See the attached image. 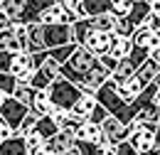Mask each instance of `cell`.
I'll return each instance as SVG.
<instances>
[{"label":"cell","instance_id":"12","mask_svg":"<svg viewBox=\"0 0 160 155\" xmlns=\"http://www.w3.org/2000/svg\"><path fill=\"white\" fill-rule=\"evenodd\" d=\"M74 143H77V136L72 131H57L49 140H44V148L49 155H62L69 148H74Z\"/></svg>","mask_w":160,"mask_h":155},{"label":"cell","instance_id":"25","mask_svg":"<svg viewBox=\"0 0 160 155\" xmlns=\"http://www.w3.org/2000/svg\"><path fill=\"white\" fill-rule=\"evenodd\" d=\"M12 96L18 98V101H22V103H32L35 101V96H37V89L32 86V84H20L18 81V86H15V91H12Z\"/></svg>","mask_w":160,"mask_h":155},{"label":"cell","instance_id":"38","mask_svg":"<svg viewBox=\"0 0 160 155\" xmlns=\"http://www.w3.org/2000/svg\"><path fill=\"white\" fill-rule=\"evenodd\" d=\"M27 155H49V153H47V148H44V145H37V148H30Z\"/></svg>","mask_w":160,"mask_h":155},{"label":"cell","instance_id":"9","mask_svg":"<svg viewBox=\"0 0 160 155\" xmlns=\"http://www.w3.org/2000/svg\"><path fill=\"white\" fill-rule=\"evenodd\" d=\"M111 42H113V32H103V30H91L84 42H81V47H86L89 52H94L96 57H103V54H108V49H111Z\"/></svg>","mask_w":160,"mask_h":155},{"label":"cell","instance_id":"8","mask_svg":"<svg viewBox=\"0 0 160 155\" xmlns=\"http://www.w3.org/2000/svg\"><path fill=\"white\" fill-rule=\"evenodd\" d=\"M108 79H111V69H108V67L101 62V57H99V64H96L86 77L81 79L79 86H81V91H86V94H96V91H99Z\"/></svg>","mask_w":160,"mask_h":155},{"label":"cell","instance_id":"14","mask_svg":"<svg viewBox=\"0 0 160 155\" xmlns=\"http://www.w3.org/2000/svg\"><path fill=\"white\" fill-rule=\"evenodd\" d=\"M74 136H77V140H86V143H101V138H103V133H101V123L91 121V118H84V121L79 123V128L74 131Z\"/></svg>","mask_w":160,"mask_h":155},{"label":"cell","instance_id":"13","mask_svg":"<svg viewBox=\"0 0 160 155\" xmlns=\"http://www.w3.org/2000/svg\"><path fill=\"white\" fill-rule=\"evenodd\" d=\"M113 89H116V94H118L123 101H136V98L143 94V84H140V79L133 74V77L123 79V81H113Z\"/></svg>","mask_w":160,"mask_h":155},{"label":"cell","instance_id":"27","mask_svg":"<svg viewBox=\"0 0 160 155\" xmlns=\"http://www.w3.org/2000/svg\"><path fill=\"white\" fill-rule=\"evenodd\" d=\"M133 32H136V25L131 22V18H118L116 20L113 35H118V37H133Z\"/></svg>","mask_w":160,"mask_h":155},{"label":"cell","instance_id":"41","mask_svg":"<svg viewBox=\"0 0 160 155\" xmlns=\"http://www.w3.org/2000/svg\"><path fill=\"white\" fill-rule=\"evenodd\" d=\"M155 145H158V148H160V126H158V128H155Z\"/></svg>","mask_w":160,"mask_h":155},{"label":"cell","instance_id":"7","mask_svg":"<svg viewBox=\"0 0 160 155\" xmlns=\"http://www.w3.org/2000/svg\"><path fill=\"white\" fill-rule=\"evenodd\" d=\"M27 113H30V106H27V103H22V101H18L15 96H8L5 101H2V106H0V116L5 118L15 131L20 128V123L25 121Z\"/></svg>","mask_w":160,"mask_h":155},{"label":"cell","instance_id":"45","mask_svg":"<svg viewBox=\"0 0 160 155\" xmlns=\"http://www.w3.org/2000/svg\"><path fill=\"white\" fill-rule=\"evenodd\" d=\"M150 54H153V57H155V59L160 62V49H155V52H150Z\"/></svg>","mask_w":160,"mask_h":155},{"label":"cell","instance_id":"32","mask_svg":"<svg viewBox=\"0 0 160 155\" xmlns=\"http://www.w3.org/2000/svg\"><path fill=\"white\" fill-rule=\"evenodd\" d=\"M10 136H15V128L0 116V140H5V138H10Z\"/></svg>","mask_w":160,"mask_h":155},{"label":"cell","instance_id":"24","mask_svg":"<svg viewBox=\"0 0 160 155\" xmlns=\"http://www.w3.org/2000/svg\"><path fill=\"white\" fill-rule=\"evenodd\" d=\"M91 20V25H94V30H103V32H113V27H116V15L108 10V12H101L96 18H89Z\"/></svg>","mask_w":160,"mask_h":155},{"label":"cell","instance_id":"10","mask_svg":"<svg viewBox=\"0 0 160 155\" xmlns=\"http://www.w3.org/2000/svg\"><path fill=\"white\" fill-rule=\"evenodd\" d=\"M128 143H131V145H133V150L140 153V155L150 153V150L155 148V131L133 126V131H131V136H128Z\"/></svg>","mask_w":160,"mask_h":155},{"label":"cell","instance_id":"30","mask_svg":"<svg viewBox=\"0 0 160 155\" xmlns=\"http://www.w3.org/2000/svg\"><path fill=\"white\" fill-rule=\"evenodd\" d=\"M37 113H32V111H30V113H27V116H25V121H22L20 123V128H18V131H15V133H18V136H27V133H30V131H32V128H35V123H37Z\"/></svg>","mask_w":160,"mask_h":155},{"label":"cell","instance_id":"3","mask_svg":"<svg viewBox=\"0 0 160 155\" xmlns=\"http://www.w3.org/2000/svg\"><path fill=\"white\" fill-rule=\"evenodd\" d=\"M47 94H49V101H52L54 108L72 111L74 103H77V98L81 96V86L74 84V81H69V79H64V77H57L52 84H49Z\"/></svg>","mask_w":160,"mask_h":155},{"label":"cell","instance_id":"36","mask_svg":"<svg viewBox=\"0 0 160 155\" xmlns=\"http://www.w3.org/2000/svg\"><path fill=\"white\" fill-rule=\"evenodd\" d=\"M8 27H12V20L5 15V10L0 8V30H8Z\"/></svg>","mask_w":160,"mask_h":155},{"label":"cell","instance_id":"21","mask_svg":"<svg viewBox=\"0 0 160 155\" xmlns=\"http://www.w3.org/2000/svg\"><path fill=\"white\" fill-rule=\"evenodd\" d=\"M30 111H32V113H37V116H52L54 106H52V101H49L47 89H40V91H37L35 101L30 103Z\"/></svg>","mask_w":160,"mask_h":155},{"label":"cell","instance_id":"20","mask_svg":"<svg viewBox=\"0 0 160 155\" xmlns=\"http://www.w3.org/2000/svg\"><path fill=\"white\" fill-rule=\"evenodd\" d=\"M0 49L12 52V54L22 52V42H20V37H18V32H15V27L0 30Z\"/></svg>","mask_w":160,"mask_h":155},{"label":"cell","instance_id":"6","mask_svg":"<svg viewBox=\"0 0 160 155\" xmlns=\"http://www.w3.org/2000/svg\"><path fill=\"white\" fill-rule=\"evenodd\" d=\"M37 69V59L32 52H18L12 54V64H10V74L18 79L20 84H30V79Z\"/></svg>","mask_w":160,"mask_h":155},{"label":"cell","instance_id":"43","mask_svg":"<svg viewBox=\"0 0 160 155\" xmlns=\"http://www.w3.org/2000/svg\"><path fill=\"white\" fill-rule=\"evenodd\" d=\"M5 98H8V94H5L2 89H0V106H2V101H5Z\"/></svg>","mask_w":160,"mask_h":155},{"label":"cell","instance_id":"5","mask_svg":"<svg viewBox=\"0 0 160 155\" xmlns=\"http://www.w3.org/2000/svg\"><path fill=\"white\" fill-rule=\"evenodd\" d=\"M59 69H62V64H59V62H54V59L44 52V62L35 69V74H32V79H30V84H32L37 91H40V89H49V84L59 77Z\"/></svg>","mask_w":160,"mask_h":155},{"label":"cell","instance_id":"28","mask_svg":"<svg viewBox=\"0 0 160 155\" xmlns=\"http://www.w3.org/2000/svg\"><path fill=\"white\" fill-rule=\"evenodd\" d=\"M133 10V0H111V12L116 18H126Z\"/></svg>","mask_w":160,"mask_h":155},{"label":"cell","instance_id":"23","mask_svg":"<svg viewBox=\"0 0 160 155\" xmlns=\"http://www.w3.org/2000/svg\"><path fill=\"white\" fill-rule=\"evenodd\" d=\"M32 131H35V133H40L44 140H49V138H52L57 131H59V126H57V121H54L52 116H40ZM32 131H30V133H32Z\"/></svg>","mask_w":160,"mask_h":155},{"label":"cell","instance_id":"44","mask_svg":"<svg viewBox=\"0 0 160 155\" xmlns=\"http://www.w3.org/2000/svg\"><path fill=\"white\" fill-rule=\"evenodd\" d=\"M155 103L160 106V86H158V91H155Z\"/></svg>","mask_w":160,"mask_h":155},{"label":"cell","instance_id":"26","mask_svg":"<svg viewBox=\"0 0 160 155\" xmlns=\"http://www.w3.org/2000/svg\"><path fill=\"white\" fill-rule=\"evenodd\" d=\"M150 15V5L148 2H133V10L126 15V18H131V22L136 25V27H140L143 25V20Z\"/></svg>","mask_w":160,"mask_h":155},{"label":"cell","instance_id":"29","mask_svg":"<svg viewBox=\"0 0 160 155\" xmlns=\"http://www.w3.org/2000/svg\"><path fill=\"white\" fill-rule=\"evenodd\" d=\"M15 86H18V79L12 77L10 72H0V89H2V91H5L8 96H12Z\"/></svg>","mask_w":160,"mask_h":155},{"label":"cell","instance_id":"16","mask_svg":"<svg viewBox=\"0 0 160 155\" xmlns=\"http://www.w3.org/2000/svg\"><path fill=\"white\" fill-rule=\"evenodd\" d=\"M158 74H160V62H158L155 57H153V54H150V57L145 59V62L140 64L138 69H136V77L140 79V84H143V86H148V84H153Z\"/></svg>","mask_w":160,"mask_h":155},{"label":"cell","instance_id":"37","mask_svg":"<svg viewBox=\"0 0 160 155\" xmlns=\"http://www.w3.org/2000/svg\"><path fill=\"white\" fill-rule=\"evenodd\" d=\"M96 155H116V145H106V148H99Z\"/></svg>","mask_w":160,"mask_h":155},{"label":"cell","instance_id":"22","mask_svg":"<svg viewBox=\"0 0 160 155\" xmlns=\"http://www.w3.org/2000/svg\"><path fill=\"white\" fill-rule=\"evenodd\" d=\"M136 62L131 57H123L116 62V67H113V72H111V81H123V79H128V77H133L136 74Z\"/></svg>","mask_w":160,"mask_h":155},{"label":"cell","instance_id":"42","mask_svg":"<svg viewBox=\"0 0 160 155\" xmlns=\"http://www.w3.org/2000/svg\"><path fill=\"white\" fill-rule=\"evenodd\" d=\"M145 155H160V148H158V145H155V148H153L150 153H145Z\"/></svg>","mask_w":160,"mask_h":155},{"label":"cell","instance_id":"1","mask_svg":"<svg viewBox=\"0 0 160 155\" xmlns=\"http://www.w3.org/2000/svg\"><path fill=\"white\" fill-rule=\"evenodd\" d=\"M52 2H57V0H2L0 8L12 22L32 25V22H40V12L44 8H49Z\"/></svg>","mask_w":160,"mask_h":155},{"label":"cell","instance_id":"35","mask_svg":"<svg viewBox=\"0 0 160 155\" xmlns=\"http://www.w3.org/2000/svg\"><path fill=\"white\" fill-rule=\"evenodd\" d=\"M106 116H108V111H106V108H103V106H101V103H99V106L94 108V113H91V116H89V118H91V121H96V123H101V121H103V118H106Z\"/></svg>","mask_w":160,"mask_h":155},{"label":"cell","instance_id":"17","mask_svg":"<svg viewBox=\"0 0 160 155\" xmlns=\"http://www.w3.org/2000/svg\"><path fill=\"white\" fill-rule=\"evenodd\" d=\"M0 155H27V143L22 136H10L0 140Z\"/></svg>","mask_w":160,"mask_h":155},{"label":"cell","instance_id":"11","mask_svg":"<svg viewBox=\"0 0 160 155\" xmlns=\"http://www.w3.org/2000/svg\"><path fill=\"white\" fill-rule=\"evenodd\" d=\"M133 126H138V128H150V131H155L160 126V106L155 103V98H153L150 103H145L138 113H136Z\"/></svg>","mask_w":160,"mask_h":155},{"label":"cell","instance_id":"4","mask_svg":"<svg viewBox=\"0 0 160 155\" xmlns=\"http://www.w3.org/2000/svg\"><path fill=\"white\" fill-rule=\"evenodd\" d=\"M131 131H133V123H123V121H118V118L111 116V113L101 121V133H103V138L111 145H118L123 140H128Z\"/></svg>","mask_w":160,"mask_h":155},{"label":"cell","instance_id":"15","mask_svg":"<svg viewBox=\"0 0 160 155\" xmlns=\"http://www.w3.org/2000/svg\"><path fill=\"white\" fill-rule=\"evenodd\" d=\"M111 10V0H79V10H77V18H96L101 12H108Z\"/></svg>","mask_w":160,"mask_h":155},{"label":"cell","instance_id":"19","mask_svg":"<svg viewBox=\"0 0 160 155\" xmlns=\"http://www.w3.org/2000/svg\"><path fill=\"white\" fill-rule=\"evenodd\" d=\"M133 52V39L131 37H118L113 35V42H111V49H108V57H113L116 62L123 57H128Z\"/></svg>","mask_w":160,"mask_h":155},{"label":"cell","instance_id":"39","mask_svg":"<svg viewBox=\"0 0 160 155\" xmlns=\"http://www.w3.org/2000/svg\"><path fill=\"white\" fill-rule=\"evenodd\" d=\"M148 5H150V12L160 18V0H148Z\"/></svg>","mask_w":160,"mask_h":155},{"label":"cell","instance_id":"31","mask_svg":"<svg viewBox=\"0 0 160 155\" xmlns=\"http://www.w3.org/2000/svg\"><path fill=\"white\" fill-rule=\"evenodd\" d=\"M10 64H12V52L0 49V72H10Z\"/></svg>","mask_w":160,"mask_h":155},{"label":"cell","instance_id":"18","mask_svg":"<svg viewBox=\"0 0 160 155\" xmlns=\"http://www.w3.org/2000/svg\"><path fill=\"white\" fill-rule=\"evenodd\" d=\"M99 106V101H96V94H86V91H81V96L77 98V103H74V113L79 118H89L94 113V108Z\"/></svg>","mask_w":160,"mask_h":155},{"label":"cell","instance_id":"40","mask_svg":"<svg viewBox=\"0 0 160 155\" xmlns=\"http://www.w3.org/2000/svg\"><path fill=\"white\" fill-rule=\"evenodd\" d=\"M62 155H81V150L77 148V143H74V148H69L67 153H62Z\"/></svg>","mask_w":160,"mask_h":155},{"label":"cell","instance_id":"33","mask_svg":"<svg viewBox=\"0 0 160 155\" xmlns=\"http://www.w3.org/2000/svg\"><path fill=\"white\" fill-rule=\"evenodd\" d=\"M116 155H140V153H136V150H133V145H131L128 140H123V143H118V145H116Z\"/></svg>","mask_w":160,"mask_h":155},{"label":"cell","instance_id":"34","mask_svg":"<svg viewBox=\"0 0 160 155\" xmlns=\"http://www.w3.org/2000/svg\"><path fill=\"white\" fill-rule=\"evenodd\" d=\"M143 25H145V27H150V30H155V32H160V18H158V15H153V12L143 20Z\"/></svg>","mask_w":160,"mask_h":155},{"label":"cell","instance_id":"2","mask_svg":"<svg viewBox=\"0 0 160 155\" xmlns=\"http://www.w3.org/2000/svg\"><path fill=\"white\" fill-rule=\"evenodd\" d=\"M96 64H99V57H96L94 52H89L86 47L77 44V49H74V52L69 54V59L62 64L59 77L69 79V81H74V84H81V79L86 77Z\"/></svg>","mask_w":160,"mask_h":155},{"label":"cell","instance_id":"46","mask_svg":"<svg viewBox=\"0 0 160 155\" xmlns=\"http://www.w3.org/2000/svg\"><path fill=\"white\" fill-rule=\"evenodd\" d=\"M133 2H148V0H133Z\"/></svg>","mask_w":160,"mask_h":155}]
</instances>
